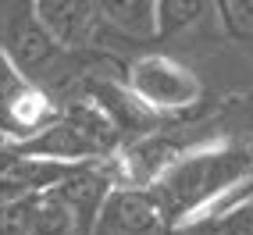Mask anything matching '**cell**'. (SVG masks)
Instances as JSON below:
<instances>
[{
  "mask_svg": "<svg viewBox=\"0 0 253 235\" xmlns=\"http://www.w3.org/2000/svg\"><path fill=\"white\" fill-rule=\"evenodd\" d=\"M125 89L139 100V104L150 114H182L196 107L200 93V75L182 64L175 57H164V54H143L136 61H128L125 68Z\"/></svg>",
  "mask_w": 253,
  "mask_h": 235,
  "instance_id": "1",
  "label": "cell"
},
{
  "mask_svg": "<svg viewBox=\"0 0 253 235\" xmlns=\"http://www.w3.org/2000/svg\"><path fill=\"white\" fill-rule=\"evenodd\" d=\"M57 121L61 107L54 104V96L18 72V64L0 50V139L25 143Z\"/></svg>",
  "mask_w": 253,
  "mask_h": 235,
  "instance_id": "2",
  "label": "cell"
},
{
  "mask_svg": "<svg viewBox=\"0 0 253 235\" xmlns=\"http://www.w3.org/2000/svg\"><path fill=\"white\" fill-rule=\"evenodd\" d=\"M0 50L18 64V72H25L32 82H40L57 68V57L64 50L43 32L36 7L25 4H0Z\"/></svg>",
  "mask_w": 253,
  "mask_h": 235,
  "instance_id": "3",
  "label": "cell"
},
{
  "mask_svg": "<svg viewBox=\"0 0 253 235\" xmlns=\"http://www.w3.org/2000/svg\"><path fill=\"white\" fill-rule=\"evenodd\" d=\"M93 235H171L150 189H114Z\"/></svg>",
  "mask_w": 253,
  "mask_h": 235,
  "instance_id": "4",
  "label": "cell"
},
{
  "mask_svg": "<svg viewBox=\"0 0 253 235\" xmlns=\"http://www.w3.org/2000/svg\"><path fill=\"white\" fill-rule=\"evenodd\" d=\"M36 18L43 32L54 39L61 50H79V46H96L104 43V22H100L96 4H72V0H40Z\"/></svg>",
  "mask_w": 253,
  "mask_h": 235,
  "instance_id": "5",
  "label": "cell"
},
{
  "mask_svg": "<svg viewBox=\"0 0 253 235\" xmlns=\"http://www.w3.org/2000/svg\"><path fill=\"white\" fill-rule=\"evenodd\" d=\"M96 11L114 39H125V43H154L157 39V0L96 4Z\"/></svg>",
  "mask_w": 253,
  "mask_h": 235,
  "instance_id": "6",
  "label": "cell"
},
{
  "mask_svg": "<svg viewBox=\"0 0 253 235\" xmlns=\"http://www.w3.org/2000/svg\"><path fill=\"white\" fill-rule=\"evenodd\" d=\"M214 18V4H193V0H161L157 4V39H175L193 32L200 22Z\"/></svg>",
  "mask_w": 253,
  "mask_h": 235,
  "instance_id": "7",
  "label": "cell"
},
{
  "mask_svg": "<svg viewBox=\"0 0 253 235\" xmlns=\"http://www.w3.org/2000/svg\"><path fill=\"white\" fill-rule=\"evenodd\" d=\"M32 235H86L79 228L72 207L64 203V199L50 189L40 196L36 203V217H32Z\"/></svg>",
  "mask_w": 253,
  "mask_h": 235,
  "instance_id": "8",
  "label": "cell"
},
{
  "mask_svg": "<svg viewBox=\"0 0 253 235\" xmlns=\"http://www.w3.org/2000/svg\"><path fill=\"white\" fill-rule=\"evenodd\" d=\"M214 18L221 32L235 43H253V0H235V4H214Z\"/></svg>",
  "mask_w": 253,
  "mask_h": 235,
  "instance_id": "9",
  "label": "cell"
},
{
  "mask_svg": "<svg viewBox=\"0 0 253 235\" xmlns=\"http://www.w3.org/2000/svg\"><path fill=\"white\" fill-rule=\"evenodd\" d=\"M36 203H40V196H25V199L0 203V235H32Z\"/></svg>",
  "mask_w": 253,
  "mask_h": 235,
  "instance_id": "10",
  "label": "cell"
},
{
  "mask_svg": "<svg viewBox=\"0 0 253 235\" xmlns=\"http://www.w3.org/2000/svg\"><path fill=\"white\" fill-rule=\"evenodd\" d=\"M178 235H253V203L232 210L217 221H207V225H196V228H185Z\"/></svg>",
  "mask_w": 253,
  "mask_h": 235,
  "instance_id": "11",
  "label": "cell"
}]
</instances>
